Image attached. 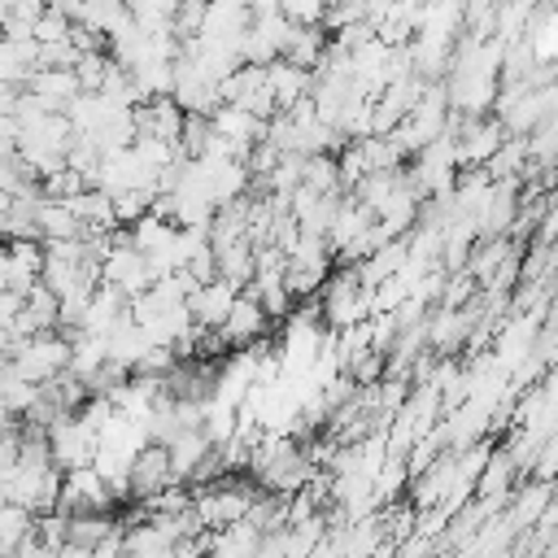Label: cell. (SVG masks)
<instances>
[{
  "mask_svg": "<svg viewBox=\"0 0 558 558\" xmlns=\"http://www.w3.org/2000/svg\"><path fill=\"white\" fill-rule=\"evenodd\" d=\"M118 506V493H113V484L92 466V462H83V466H70L65 475H61V501H57V510H113Z\"/></svg>",
  "mask_w": 558,
  "mask_h": 558,
  "instance_id": "6da1fadb",
  "label": "cell"
},
{
  "mask_svg": "<svg viewBox=\"0 0 558 558\" xmlns=\"http://www.w3.org/2000/svg\"><path fill=\"white\" fill-rule=\"evenodd\" d=\"M44 432H48V453H52V462H57L61 471L92 462V453H96V432H92L74 410H70V414H57Z\"/></svg>",
  "mask_w": 558,
  "mask_h": 558,
  "instance_id": "7a4b0ae2",
  "label": "cell"
},
{
  "mask_svg": "<svg viewBox=\"0 0 558 558\" xmlns=\"http://www.w3.org/2000/svg\"><path fill=\"white\" fill-rule=\"evenodd\" d=\"M166 484H174L170 449H166L161 440H144V445L135 449L131 466H126V493L140 501V497H148V493H157V488H166Z\"/></svg>",
  "mask_w": 558,
  "mask_h": 558,
  "instance_id": "3957f363",
  "label": "cell"
},
{
  "mask_svg": "<svg viewBox=\"0 0 558 558\" xmlns=\"http://www.w3.org/2000/svg\"><path fill=\"white\" fill-rule=\"evenodd\" d=\"M218 331H222L227 349H244V344H253V340H262L270 331V314L262 310V301L248 288H240L231 310H227V318L218 323Z\"/></svg>",
  "mask_w": 558,
  "mask_h": 558,
  "instance_id": "277c9868",
  "label": "cell"
},
{
  "mask_svg": "<svg viewBox=\"0 0 558 558\" xmlns=\"http://www.w3.org/2000/svg\"><path fill=\"white\" fill-rule=\"evenodd\" d=\"M44 109H65L83 87H78V74H74V65H35L31 74H26V83H22Z\"/></svg>",
  "mask_w": 558,
  "mask_h": 558,
  "instance_id": "5b68a950",
  "label": "cell"
},
{
  "mask_svg": "<svg viewBox=\"0 0 558 558\" xmlns=\"http://www.w3.org/2000/svg\"><path fill=\"white\" fill-rule=\"evenodd\" d=\"M235 292H240V288H235L231 279L214 275V279H205V283H196V288L187 292V310H192V318H196L201 327H218V323L227 318Z\"/></svg>",
  "mask_w": 558,
  "mask_h": 558,
  "instance_id": "8992f818",
  "label": "cell"
},
{
  "mask_svg": "<svg viewBox=\"0 0 558 558\" xmlns=\"http://www.w3.org/2000/svg\"><path fill=\"white\" fill-rule=\"evenodd\" d=\"M266 87L279 109H292L296 100H305L314 92V70H301V65L275 57V61H266Z\"/></svg>",
  "mask_w": 558,
  "mask_h": 558,
  "instance_id": "52a82bcc",
  "label": "cell"
},
{
  "mask_svg": "<svg viewBox=\"0 0 558 558\" xmlns=\"http://www.w3.org/2000/svg\"><path fill=\"white\" fill-rule=\"evenodd\" d=\"M35 227H39V240H70V235H83L78 214H74L70 201H61V196H39V201H35Z\"/></svg>",
  "mask_w": 558,
  "mask_h": 558,
  "instance_id": "ba28073f",
  "label": "cell"
},
{
  "mask_svg": "<svg viewBox=\"0 0 558 558\" xmlns=\"http://www.w3.org/2000/svg\"><path fill=\"white\" fill-rule=\"evenodd\" d=\"M214 262H218V275L222 279H231L235 288H248V279H253V240L218 244L214 248Z\"/></svg>",
  "mask_w": 558,
  "mask_h": 558,
  "instance_id": "9c48e42d",
  "label": "cell"
},
{
  "mask_svg": "<svg viewBox=\"0 0 558 558\" xmlns=\"http://www.w3.org/2000/svg\"><path fill=\"white\" fill-rule=\"evenodd\" d=\"M31 510L26 506H17V501H0V554H13L17 549V541L26 536V527H31Z\"/></svg>",
  "mask_w": 558,
  "mask_h": 558,
  "instance_id": "30bf717a",
  "label": "cell"
},
{
  "mask_svg": "<svg viewBox=\"0 0 558 558\" xmlns=\"http://www.w3.org/2000/svg\"><path fill=\"white\" fill-rule=\"evenodd\" d=\"M153 192H157V187H144V183H135V187H118V192H113V214H118V222L131 227L140 214H148Z\"/></svg>",
  "mask_w": 558,
  "mask_h": 558,
  "instance_id": "8fae6325",
  "label": "cell"
},
{
  "mask_svg": "<svg viewBox=\"0 0 558 558\" xmlns=\"http://www.w3.org/2000/svg\"><path fill=\"white\" fill-rule=\"evenodd\" d=\"M70 22H74V17H70L65 9L48 4V9L35 17V31H31V35H35V44H57V39H70Z\"/></svg>",
  "mask_w": 558,
  "mask_h": 558,
  "instance_id": "7c38bea8",
  "label": "cell"
},
{
  "mask_svg": "<svg viewBox=\"0 0 558 558\" xmlns=\"http://www.w3.org/2000/svg\"><path fill=\"white\" fill-rule=\"evenodd\" d=\"M279 13H283L288 22H296V26H305V22H323L327 0H279Z\"/></svg>",
  "mask_w": 558,
  "mask_h": 558,
  "instance_id": "4fadbf2b",
  "label": "cell"
},
{
  "mask_svg": "<svg viewBox=\"0 0 558 558\" xmlns=\"http://www.w3.org/2000/svg\"><path fill=\"white\" fill-rule=\"evenodd\" d=\"M13 144H17V118L0 113V148H13Z\"/></svg>",
  "mask_w": 558,
  "mask_h": 558,
  "instance_id": "5bb4252c",
  "label": "cell"
},
{
  "mask_svg": "<svg viewBox=\"0 0 558 558\" xmlns=\"http://www.w3.org/2000/svg\"><path fill=\"white\" fill-rule=\"evenodd\" d=\"M9 344H13V331H9V327H0V357L9 353Z\"/></svg>",
  "mask_w": 558,
  "mask_h": 558,
  "instance_id": "9a60e30c",
  "label": "cell"
}]
</instances>
